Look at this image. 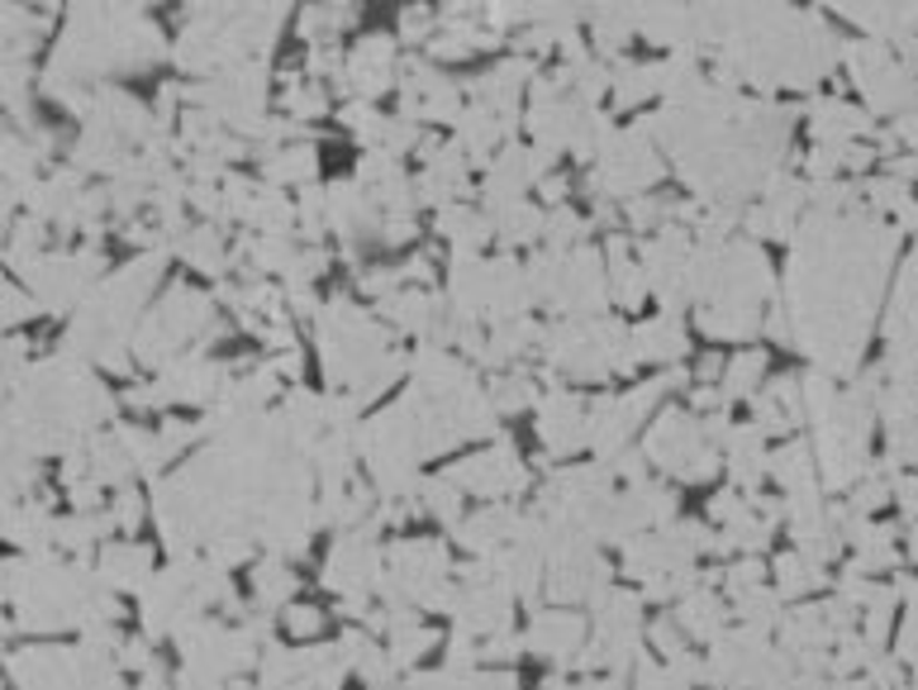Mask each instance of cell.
<instances>
[{
	"label": "cell",
	"instance_id": "1",
	"mask_svg": "<svg viewBox=\"0 0 918 690\" xmlns=\"http://www.w3.org/2000/svg\"><path fill=\"white\" fill-rule=\"evenodd\" d=\"M167 52L163 29L148 20V10L138 6H77L67 10V29L43 77L72 81V86H105L110 72H129V67H148Z\"/></svg>",
	"mask_w": 918,
	"mask_h": 690
},
{
	"label": "cell",
	"instance_id": "2",
	"mask_svg": "<svg viewBox=\"0 0 918 690\" xmlns=\"http://www.w3.org/2000/svg\"><path fill=\"white\" fill-rule=\"evenodd\" d=\"M219 324L215 314V295H205L191 281H172L163 300L138 320L134 329V362H144L153 371H167L176 358H186L191 348H201L209 339V329Z\"/></svg>",
	"mask_w": 918,
	"mask_h": 690
},
{
	"label": "cell",
	"instance_id": "3",
	"mask_svg": "<svg viewBox=\"0 0 918 690\" xmlns=\"http://www.w3.org/2000/svg\"><path fill=\"white\" fill-rule=\"evenodd\" d=\"M643 453L652 467H662L666 476H676V482H710L723 467V453L710 444L704 419L681 410V405H666V410L647 424Z\"/></svg>",
	"mask_w": 918,
	"mask_h": 690
},
{
	"label": "cell",
	"instance_id": "4",
	"mask_svg": "<svg viewBox=\"0 0 918 690\" xmlns=\"http://www.w3.org/2000/svg\"><path fill=\"white\" fill-rule=\"evenodd\" d=\"M443 476L462 495H476V501H486V505H500V501H509V495L528 490V472L519 463L515 444H509V434L490 438V448L462 457V463H448Z\"/></svg>",
	"mask_w": 918,
	"mask_h": 690
},
{
	"label": "cell",
	"instance_id": "5",
	"mask_svg": "<svg viewBox=\"0 0 918 690\" xmlns=\"http://www.w3.org/2000/svg\"><path fill=\"white\" fill-rule=\"evenodd\" d=\"M381 576H385V547L377 538V524L343 528L324 562V586L339 595H377Z\"/></svg>",
	"mask_w": 918,
	"mask_h": 690
},
{
	"label": "cell",
	"instance_id": "6",
	"mask_svg": "<svg viewBox=\"0 0 918 690\" xmlns=\"http://www.w3.org/2000/svg\"><path fill=\"white\" fill-rule=\"evenodd\" d=\"M847 67H852V81L861 86V96H867L876 110H905V105L914 100V72L905 62L895 58V52L886 43H847Z\"/></svg>",
	"mask_w": 918,
	"mask_h": 690
},
{
	"label": "cell",
	"instance_id": "7",
	"mask_svg": "<svg viewBox=\"0 0 918 690\" xmlns=\"http://www.w3.org/2000/svg\"><path fill=\"white\" fill-rule=\"evenodd\" d=\"M538 438H543V457H572L576 448H590V400L572 391V386H553L538 400Z\"/></svg>",
	"mask_w": 918,
	"mask_h": 690
},
{
	"label": "cell",
	"instance_id": "8",
	"mask_svg": "<svg viewBox=\"0 0 918 690\" xmlns=\"http://www.w3.org/2000/svg\"><path fill=\"white\" fill-rule=\"evenodd\" d=\"M524 643H528V652H538V658L567 667V662H576V652L590 643L586 639V619L572 614V610H538L534 624H528V633H524Z\"/></svg>",
	"mask_w": 918,
	"mask_h": 690
},
{
	"label": "cell",
	"instance_id": "9",
	"mask_svg": "<svg viewBox=\"0 0 918 690\" xmlns=\"http://www.w3.org/2000/svg\"><path fill=\"white\" fill-rule=\"evenodd\" d=\"M96 572L110 591H144L148 581L157 576L153 572V547L148 543H134V538H110L96 553Z\"/></svg>",
	"mask_w": 918,
	"mask_h": 690
},
{
	"label": "cell",
	"instance_id": "10",
	"mask_svg": "<svg viewBox=\"0 0 918 690\" xmlns=\"http://www.w3.org/2000/svg\"><path fill=\"white\" fill-rule=\"evenodd\" d=\"M809 134H814V144H857L871 134V115L838 96H814L809 100Z\"/></svg>",
	"mask_w": 918,
	"mask_h": 690
},
{
	"label": "cell",
	"instance_id": "11",
	"mask_svg": "<svg viewBox=\"0 0 918 690\" xmlns=\"http://www.w3.org/2000/svg\"><path fill=\"white\" fill-rule=\"evenodd\" d=\"M633 343H638L643 362H662V367H681V358L691 352V333H685L681 314L657 310L652 320L633 324Z\"/></svg>",
	"mask_w": 918,
	"mask_h": 690
},
{
	"label": "cell",
	"instance_id": "12",
	"mask_svg": "<svg viewBox=\"0 0 918 690\" xmlns=\"http://www.w3.org/2000/svg\"><path fill=\"white\" fill-rule=\"evenodd\" d=\"M605 268H609V300H614L619 310H638L643 295H647L652 286H647L643 262H638V253H633V243H628L624 234H609V243H605Z\"/></svg>",
	"mask_w": 918,
	"mask_h": 690
},
{
	"label": "cell",
	"instance_id": "13",
	"mask_svg": "<svg viewBox=\"0 0 918 690\" xmlns=\"http://www.w3.org/2000/svg\"><path fill=\"white\" fill-rule=\"evenodd\" d=\"M676 624L685 629V639L719 643V639H723V624H729V605H723V595L710 586V581H700V586L681 600Z\"/></svg>",
	"mask_w": 918,
	"mask_h": 690
},
{
	"label": "cell",
	"instance_id": "14",
	"mask_svg": "<svg viewBox=\"0 0 918 690\" xmlns=\"http://www.w3.org/2000/svg\"><path fill=\"white\" fill-rule=\"evenodd\" d=\"M262 176H267V186H276V191H286V186L310 191V182L320 176L314 144L305 138V144H286V148H276L272 157H262Z\"/></svg>",
	"mask_w": 918,
	"mask_h": 690
},
{
	"label": "cell",
	"instance_id": "15",
	"mask_svg": "<svg viewBox=\"0 0 918 690\" xmlns=\"http://www.w3.org/2000/svg\"><path fill=\"white\" fill-rule=\"evenodd\" d=\"M300 586V576L286 567V557H262L253 567V610L257 614H276V610H291V595Z\"/></svg>",
	"mask_w": 918,
	"mask_h": 690
},
{
	"label": "cell",
	"instance_id": "16",
	"mask_svg": "<svg viewBox=\"0 0 918 690\" xmlns=\"http://www.w3.org/2000/svg\"><path fill=\"white\" fill-rule=\"evenodd\" d=\"M652 96H662V67L657 62L614 58V91H609L614 110H633V105H643Z\"/></svg>",
	"mask_w": 918,
	"mask_h": 690
},
{
	"label": "cell",
	"instance_id": "17",
	"mask_svg": "<svg viewBox=\"0 0 918 690\" xmlns=\"http://www.w3.org/2000/svg\"><path fill=\"white\" fill-rule=\"evenodd\" d=\"M638 33H643V39H652V43H666L671 52L691 48L695 43V10H681V6L638 10Z\"/></svg>",
	"mask_w": 918,
	"mask_h": 690
},
{
	"label": "cell",
	"instance_id": "18",
	"mask_svg": "<svg viewBox=\"0 0 918 690\" xmlns=\"http://www.w3.org/2000/svg\"><path fill=\"white\" fill-rule=\"evenodd\" d=\"M176 253H182L186 268H196V272H209V276H224L228 268V243L215 224H196V229H186L182 239H176Z\"/></svg>",
	"mask_w": 918,
	"mask_h": 690
},
{
	"label": "cell",
	"instance_id": "19",
	"mask_svg": "<svg viewBox=\"0 0 918 690\" xmlns=\"http://www.w3.org/2000/svg\"><path fill=\"white\" fill-rule=\"evenodd\" d=\"M590 39L605 62L619 58L628 39H638V6H614V10H590Z\"/></svg>",
	"mask_w": 918,
	"mask_h": 690
},
{
	"label": "cell",
	"instance_id": "20",
	"mask_svg": "<svg viewBox=\"0 0 918 690\" xmlns=\"http://www.w3.org/2000/svg\"><path fill=\"white\" fill-rule=\"evenodd\" d=\"M766 377V348H738L733 358H729V371H723V381H719V391L723 400H752L756 396V386H762Z\"/></svg>",
	"mask_w": 918,
	"mask_h": 690
},
{
	"label": "cell",
	"instance_id": "21",
	"mask_svg": "<svg viewBox=\"0 0 918 690\" xmlns=\"http://www.w3.org/2000/svg\"><path fill=\"white\" fill-rule=\"evenodd\" d=\"M823 581H828L823 567H819L814 557H804L800 547L775 557V591H781V600H804L809 591H819Z\"/></svg>",
	"mask_w": 918,
	"mask_h": 690
},
{
	"label": "cell",
	"instance_id": "22",
	"mask_svg": "<svg viewBox=\"0 0 918 690\" xmlns=\"http://www.w3.org/2000/svg\"><path fill=\"white\" fill-rule=\"evenodd\" d=\"M543 220H547V210H538L534 201L505 205V210H496V215H490L500 247H519V243H534V239H543Z\"/></svg>",
	"mask_w": 918,
	"mask_h": 690
},
{
	"label": "cell",
	"instance_id": "23",
	"mask_svg": "<svg viewBox=\"0 0 918 690\" xmlns=\"http://www.w3.org/2000/svg\"><path fill=\"white\" fill-rule=\"evenodd\" d=\"M490 400H496L500 415H519V410H538L543 391H538V381L528 377L524 367H509V371H500V377L490 381Z\"/></svg>",
	"mask_w": 918,
	"mask_h": 690
},
{
	"label": "cell",
	"instance_id": "24",
	"mask_svg": "<svg viewBox=\"0 0 918 690\" xmlns=\"http://www.w3.org/2000/svg\"><path fill=\"white\" fill-rule=\"evenodd\" d=\"M333 105V91L324 81H300L291 86V91H281V115H286L291 124H300V129H310V119H324Z\"/></svg>",
	"mask_w": 918,
	"mask_h": 690
},
{
	"label": "cell",
	"instance_id": "25",
	"mask_svg": "<svg viewBox=\"0 0 918 690\" xmlns=\"http://www.w3.org/2000/svg\"><path fill=\"white\" fill-rule=\"evenodd\" d=\"M352 25H358V6H310V10H300V39L305 43H329Z\"/></svg>",
	"mask_w": 918,
	"mask_h": 690
},
{
	"label": "cell",
	"instance_id": "26",
	"mask_svg": "<svg viewBox=\"0 0 918 690\" xmlns=\"http://www.w3.org/2000/svg\"><path fill=\"white\" fill-rule=\"evenodd\" d=\"M419 509L423 515H433L438 524H448V528H457L467 515H462V490H457L448 476H429V482L419 486Z\"/></svg>",
	"mask_w": 918,
	"mask_h": 690
},
{
	"label": "cell",
	"instance_id": "27",
	"mask_svg": "<svg viewBox=\"0 0 918 690\" xmlns=\"http://www.w3.org/2000/svg\"><path fill=\"white\" fill-rule=\"evenodd\" d=\"M733 605V614H743V624H752V629H781V591H766V586H752V591H743V595H733L729 600Z\"/></svg>",
	"mask_w": 918,
	"mask_h": 690
},
{
	"label": "cell",
	"instance_id": "28",
	"mask_svg": "<svg viewBox=\"0 0 918 690\" xmlns=\"http://www.w3.org/2000/svg\"><path fill=\"white\" fill-rule=\"evenodd\" d=\"M590 234V220H580L572 205H557L547 210L543 220V247H557V253H572V247H580Z\"/></svg>",
	"mask_w": 918,
	"mask_h": 690
},
{
	"label": "cell",
	"instance_id": "29",
	"mask_svg": "<svg viewBox=\"0 0 918 690\" xmlns=\"http://www.w3.org/2000/svg\"><path fill=\"white\" fill-rule=\"evenodd\" d=\"M381 124H385V115L377 110L372 100H343V129L358 138L362 148H377V144H381Z\"/></svg>",
	"mask_w": 918,
	"mask_h": 690
},
{
	"label": "cell",
	"instance_id": "30",
	"mask_svg": "<svg viewBox=\"0 0 918 690\" xmlns=\"http://www.w3.org/2000/svg\"><path fill=\"white\" fill-rule=\"evenodd\" d=\"M438 39V14L429 6H404L400 10V43H423Z\"/></svg>",
	"mask_w": 918,
	"mask_h": 690
},
{
	"label": "cell",
	"instance_id": "31",
	"mask_svg": "<svg viewBox=\"0 0 918 690\" xmlns=\"http://www.w3.org/2000/svg\"><path fill=\"white\" fill-rule=\"evenodd\" d=\"M33 314H43L39 295H33V291L25 286V281H6V324L14 329V324L33 320Z\"/></svg>",
	"mask_w": 918,
	"mask_h": 690
},
{
	"label": "cell",
	"instance_id": "32",
	"mask_svg": "<svg viewBox=\"0 0 918 690\" xmlns=\"http://www.w3.org/2000/svg\"><path fill=\"white\" fill-rule=\"evenodd\" d=\"M144 490L138 486H125V490H115V501H110V515H115V528H125V534H134L138 524H144Z\"/></svg>",
	"mask_w": 918,
	"mask_h": 690
},
{
	"label": "cell",
	"instance_id": "33",
	"mask_svg": "<svg viewBox=\"0 0 918 690\" xmlns=\"http://www.w3.org/2000/svg\"><path fill=\"white\" fill-rule=\"evenodd\" d=\"M647 643H652V652H662V658L671 662V658H681L685 652V629L676 624V619H652V629H647Z\"/></svg>",
	"mask_w": 918,
	"mask_h": 690
},
{
	"label": "cell",
	"instance_id": "34",
	"mask_svg": "<svg viewBox=\"0 0 918 690\" xmlns=\"http://www.w3.org/2000/svg\"><path fill=\"white\" fill-rule=\"evenodd\" d=\"M524 648H528V643L519 639V633L500 629V633H490V639H481V662H486V667H509Z\"/></svg>",
	"mask_w": 918,
	"mask_h": 690
},
{
	"label": "cell",
	"instance_id": "35",
	"mask_svg": "<svg viewBox=\"0 0 918 690\" xmlns=\"http://www.w3.org/2000/svg\"><path fill=\"white\" fill-rule=\"evenodd\" d=\"M286 633H291V639H320V633H324V610L320 605H291L286 610Z\"/></svg>",
	"mask_w": 918,
	"mask_h": 690
},
{
	"label": "cell",
	"instance_id": "36",
	"mask_svg": "<svg viewBox=\"0 0 918 690\" xmlns=\"http://www.w3.org/2000/svg\"><path fill=\"white\" fill-rule=\"evenodd\" d=\"M153 652H148V639H125V648H119V671H153Z\"/></svg>",
	"mask_w": 918,
	"mask_h": 690
},
{
	"label": "cell",
	"instance_id": "37",
	"mask_svg": "<svg viewBox=\"0 0 918 690\" xmlns=\"http://www.w3.org/2000/svg\"><path fill=\"white\" fill-rule=\"evenodd\" d=\"M419 234V224H414V215H385V224H381V243H391V247H400V243H410Z\"/></svg>",
	"mask_w": 918,
	"mask_h": 690
},
{
	"label": "cell",
	"instance_id": "38",
	"mask_svg": "<svg viewBox=\"0 0 918 690\" xmlns=\"http://www.w3.org/2000/svg\"><path fill=\"white\" fill-rule=\"evenodd\" d=\"M538 196L547 201V210H557V205H567V196H572V186H567V176H543L538 182Z\"/></svg>",
	"mask_w": 918,
	"mask_h": 690
},
{
	"label": "cell",
	"instance_id": "39",
	"mask_svg": "<svg viewBox=\"0 0 918 690\" xmlns=\"http://www.w3.org/2000/svg\"><path fill=\"white\" fill-rule=\"evenodd\" d=\"M172 690H224V681L219 677H205V671H182V677H176V686Z\"/></svg>",
	"mask_w": 918,
	"mask_h": 690
},
{
	"label": "cell",
	"instance_id": "40",
	"mask_svg": "<svg viewBox=\"0 0 918 690\" xmlns=\"http://www.w3.org/2000/svg\"><path fill=\"white\" fill-rule=\"evenodd\" d=\"M272 367L281 371V377H300V371H305V352H300V348H291V352H281V358H272Z\"/></svg>",
	"mask_w": 918,
	"mask_h": 690
},
{
	"label": "cell",
	"instance_id": "41",
	"mask_svg": "<svg viewBox=\"0 0 918 690\" xmlns=\"http://www.w3.org/2000/svg\"><path fill=\"white\" fill-rule=\"evenodd\" d=\"M833 690H876V686L871 681H838Z\"/></svg>",
	"mask_w": 918,
	"mask_h": 690
}]
</instances>
